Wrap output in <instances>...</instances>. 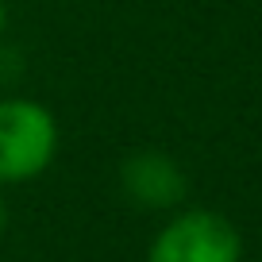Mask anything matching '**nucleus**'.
Returning <instances> with one entry per match:
<instances>
[{"label": "nucleus", "mask_w": 262, "mask_h": 262, "mask_svg": "<svg viewBox=\"0 0 262 262\" xmlns=\"http://www.w3.org/2000/svg\"><path fill=\"white\" fill-rule=\"evenodd\" d=\"M147 262H243V239L228 216L185 208L150 239Z\"/></svg>", "instance_id": "nucleus-2"}, {"label": "nucleus", "mask_w": 262, "mask_h": 262, "mask_svg": "<svg viewBox=\"0 0 262 262\" xmlns=\"http://www.w3.org/2000/svg\"><path fill=\"white\" fill-rule=\"evenodd\" d=\"M4 19H8V8H4V0H0V31H4Z\"/></svg>", "instance_id": "nucleus-5"}, {"label": "nucleus", "mask_w": 262, "mask_h": 262, "mask_svg": "<svg viewBox=\"0 0 262 262\" xmlns=\"http://www.w3.org/2000/svg\"><path fill=\"white\" fill-rule=\"evenodd\" d=\"M120 185L139 208H178L185 201L189 178L166 150H135L120 166Z\"/></svg>", "instance_id": "nucleus-3"}, {"label": "nucleus", "mask_w": 262, "mask_h": 262, "mask_svg": "<svg viewBox=\"0 0 262 262\" xmlns=\"http://www.w3.org/2000/svg\"><path fill=\"white\" fill-rule=\"evenodd\" d=\"M8 228V205H4V193H0V231Z\"/></svg>", "instance_id": "nucleus-4"}, {"label": "nucleus", "mask_w": 262, "mask_h": 262, "mask_svg": "<svg viewBox=\"0 0 262 262\" xmlns=\"http://www.w3.org/2000/svg\"><path fill=\"white\" fill-rule=\"evenodd\" d=\"M58 155V120L42 100L0 97V189L35 181Z\"/></svg>", "instance_id": "nucleus-1"}]
</instances>
